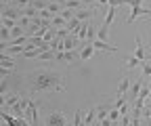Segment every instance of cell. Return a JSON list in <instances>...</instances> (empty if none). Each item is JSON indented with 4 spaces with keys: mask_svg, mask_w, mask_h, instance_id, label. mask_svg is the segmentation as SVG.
Returning a JSON list of instances; mask_svg holds the SVG:
<instances>
[{
    "mask_svg": "<svg viewBox=\"0 0 151 126\" xmlns=\"http://www.w3.org/2000/svg\"><path fill=\"white\" fill-rule=\"evenodd\" d=\"M2 25H4V27H9V30H13V27H17V25H19V21H15V19H6V17H2Z\"/></svg>",
    "mask_w": 151,
    "mask_h": 126,
    "instance_id": "30",
    "label": "cell"
},
{
    "mask_svg": "<svg viewBox=\"0 0 151 126\" xmlns=\"http://www.w3.org/2000/svg\"><path fill=\"white\" fill-rule=\"evenodd\" d=\"M0 40H2V42H11V40H13L11 30H9V27H4V25H2V30H0Z\"/></svg>",
    "mask_w": 151,
    "mask_h": 126,
    "instance_id": "25",
    "label": "cell"
},
{
    "mask_svg": "<svg viewBox=\"0 0 151 126\" xmlns=\"http://www.w3.org/2000/svg\"><path fill=\"white\" fill-rule=\"evenodd\" d=\"M73 126H86V122H84V112H82V109H76V116H73Z\"/></svg>",
    "mask_w": 151,
    "mask_h": 126,
    "instance_id": "21",
    "label": "cell"
},
{
    "mask_svg": "<svg viewBox=\"0 0 151 126\" xmlns=\"http://www.w3.org/2000/svg\"><path fill=\"white\" fill-rule=\"evenodd\" d=\"M94 118H97V107H90V109L86 112V116H84V122H86V126L94 124Z\"/></svg>",
    "mask_w": 151,
    "mask_h": 126,
    "instance_id": "19",
    "label": "cell"
},
{
    "mask_svg": "<svg viewBox=\"0 0 151 126\" xmlns=\"http://www.w3.org/2000/svg\"><path fill=\"white\" fill-rule=\"evenodd\" d=\"M120 118H122L120 109H118V107H111V109H109V120H113V122H120Z\"/></svg>",
    "mask_w": 151,
    "mask_h": 126,
    "instance_id": "26",
    "label": "cell"
},
{
    "mask_svg": "<svg viewBox=\"0 0 151 126\" xmlns=\"http://www.w3.org/2000/svg\"><path fill=\"white\" fill-rule=\"evenodd\" d=\"M11 2H13V0H2V4H4V6H6V4H11Z\"/></svg>",
    "mask_w": 151,
    "mask_h": 126,
    "instance_id": "38",
    "label": "cell"
},
{
    "mask_svg": "<svg viewBox=\"0 0 151 126\" xmlns=\"http://www.w3.org/2000/svg\"><path fill=\"white\" fill-rule=\"evenodd\" d=\"M80 2H82V9H90L94 2H97V0H80Z\"/></svg>",
    "mask_w": 151,
    "mask_h": 126,
    "instance_id": "35",
    "label": "cell"
},
{
    "mask_svg": "<svg viewBox=\"0 0 151 126\" xmlns=\"http://www.w3.org/2000/svg\"><path fill=\"white\" fill-rule=\"evenodd\" d=\"M92 15H94V11H92V9H80V11H76V19H80V21H88Z\"/></svg>",
    "mask_w": 151,
    "mask_h": 126,
    "instance_id": "14",
    "label": "cell"
},
{
    "mask_svg": "<svg viewBox=\"0 0 151 126\" xmlns=\"http://www.w3.org/2000/svg\"><path fill=\"white\" fill-rule=\"evenodd\" d=\"M13 69H6V67H0V78H11Z\"/></svg>",
    "mask_w": 151,
    "mask_h": 126,
    "instance_id": "32",
    "label": "cell"
},
{
    "mask_svg": "<svg viewBox=\"0 0 151 126\" xmlns=\"http://www.w3.org/2000/svg\"><path fill=\"white\" fill-rule=\"evenodd\" d=\"M23 86L27 95H38V93H61L67 88L65 78L52 69H34L23 76Z\"/></svg>",
    "mask_w": 151,
    "mask_h": 126,
    "instance_id": "1",
    "label": "cell"
},
{
    "mask_svg": "<svg viewBox=\"0 0 151 126\" xmlns=\"http://www.w3.org/2000/svg\"><path fill=\"white\" fill-rule=\"evenodd\" d=\"M82 23H84V21H80V19H76V17H73V19L67 23V30H69V34H76V36H78V32H80Z\"/></svg>",
    "mask_w": 151,
    "mask_h": 126,
    "instance_id": "16",
    "label": "cell"
},
{
    "mask_svg": "<svg viewBox=\"0 0 151 126\" xmlns=\"http://www.w3.org/2000/svg\"><path fill=\"white\" fill-rule=\"evenodd\" d=\"M61 17H65L67 21H71L73 17H76V11H73V9H63V11H61Z\"/></svg>",
    "mask_w": 151,
    "mask_h": 126,
    "instance_id": "29",
    "label": "cell"
},
{
    "mask_svg": "<svg viewBox=\"0 0 151 126\" xmlns=\"http://www.w3.org/2000/svg\"><path fill=\"white\" fill-rule=\"evenodd\" d=\"M116 6H107V11H105V19H103V23L105 25H111L113 23V19H116Z\"/></svg>",
    "mask_w": 151,
    "mask_h": 126,
    "instance_id": "15",
    "label": "cell"
},
{
    "mask_svg": "<svg viewBox=\"0 0 151 126\" xmlns=\"http://www.w3.org/2000/svg\"><path fill=\"white\" fill-rule=\"evenodd\" d=\"M147 86H149V88H151V78H149V84H147Z\"/></svg>",
    "mask_w": 151,
    "mask_h": 126,
    "instance_id": "39",
    "label": "cell"
},
{
    "mask_svg": "<svg viewBox=\"0 0 151 126\" xmlns=\"http://www.w3.org/2000/svg\"><path fill=\"white\" fill-rule=\"evenodd\" d=\"M137 65H141V61H139V59H137L134 55H132V57H128V59H126V67H128V69H134Z\"/></svg>",
    "mask_w": 151,
    "mask_h": 126,
    "instance_id": "28",
    "label": "cell"
},
{
    "mask_svg": "<svg viewBox=\"0 0 151 126\" xmlns=\"http://www.w3.org/2000/svg\"><path fill=\"white\" fill-rule=\"evenodd\" d=\"M2 122H4V126H29L27 118H19L9 112H2Z\"/></svg>",
    "mask_w": 151,
    "mask_h": 126,
    "instance_id": "6",
    "label": "cell"
},
{
    "mask_svg": "<svg viewBox=\"0 0 151 126\" xmlns=\"http://www.w3.org/2000/svg\"><path fill=\"white\" fill-rule=\"evenodd\" d=\"M0 67H6V69H15V59L6 53H2V57H0Z\"/></svg>",
    "mask_w": 151,
    "mask_h": 126,
    "instance_id": "13",
    "label": "cell"
},
{
    "mask_svg": "<svg viewBox=\"0 0 151 126\" xmlns=\"http://www.w3.org/2000/svg\"><path fill=\"white\" fill-rule=\"evenodd\" d=\"M97 2H99L103 9H107V6H109V0H97Z\"/></svg>",
    "mask_w": 151,
    "mask_h": 126,
    "instance_id": "37",
    "label": "cell"
},
{
    "mask_svg": "<svg viewBox=\"0 0 151 126\" xmlns=\"http://www.w3.org/2000/svg\"><path fill=\"white\" fill-rule=\"evenodd\" d=\"M40 59H42V61H50V59H57V53H55L52 48H50V50H44L42 55H40Z\"/></svg>",
    "mask_w": 151,
    "mask_h": 126,
    "instance_id": "27",
    "label": "cell"
},
{
    "mask_svg": "<svg viewBox=\"0 0 151 126\" xmlns=\"http://www.w3.org/2000/svg\"><path fill=\"white\" fill-rule=\"evenodd\" d=\"M78 44H80V38L76 34H69L67 38L63 40V50H76L78 48Z\"/></svg>",
    "mask_w": 151,
    "mask_h": 126,
    "instance_id": "9",
    "label": "cell"
},
{
    "mask_svg": "<svg viewBox=\"0 0 151 126\" xmlns=\"http://www.w3.org/2000/svg\"><path fill=\"white\" fill-rule=\"evenodd\" d=\"M141 76H143L145 80L151 78V59H147V61L141 63Z\"/></svg>",
    "mask_w": 151,
    "mask_h": 126,
    "instance_id": "18",
    "label": "cell"
},
{
    "mask_svg": "<svg viewBox=\"0 0 151 126\" xmlns=\"http://www.w3.org/2000/svg\"><path fill=\"white\" fill-rule=\"evenodd\" d=\"M94 48H97V50H107V53H118V48L116 46H111V44H107V42H103V40H94V42H90Z\"/></svg>",
    "mask_w": 151,
    "mask_h": 126,
    "instance_id": "12",
    "label": "cell"
},
{
    "mask_svg": "<svg viewBox=\"0 0 151 126\" xmlns=\"http://www.w3.org/2000/svg\"><path fill=\"white\" fill-rule=\"evenodd\" d=\"M21 101V95H19L17 91H9L6 95H2V105H4V112H11L13 107Z\"/></svg>",
    "mask_w": 151,
    "mask_h": 126,
    "instance_id": "5",
    "label": "cell"
},
{
    "mask_svg": "<svg viewBox=\"0 0 151 126\" xmlns=\"http://www.w3.org/2000/svg\"><path fill=\"white\" fill-rule=\"evenodd\" d=\"M67 23H69V21L65 19V17H61V15H55V17H52V25H55V27H67Z\"/></svg>",
    "mask_w": 151,
    "mask_h": 126,
    "instance_id": "22",
    "label": "cell"
},
{
    "mask_svg": "<svg viewBox=\"0 0 151 126\" xmlns=\"http://www.w3.org/2000/svg\"><path fill=\"white\" fill-rule=\"evenodd\" d=\"M109 109H111L109 105H97V120L101 122V120L109 118Z\"/></svg>",
    "mask_w": 151,
    "mask_h": 126,
    "instance_id": "17",
    "label": "cell"
},
{
    "mask_svg": "<svg viewBox=\"0 0 151 126\" xmlns=\"http://www.w3.org/2000/svg\"><path fill=\"white\" fill-rule=\"evenodd\" d=\"M44 126H67V118L63 112H50L44 120Z\"/></svg>",
    "mask_w": 151,
    "mask_h": 126,
    "instance_id": "4",
    "label": "cell"
},
{
    "mask_svg": "<svg viewBox=\"0 0 151 126\" xmlns=\"http://www.w3.org/2000/svg\"><path fill=\"white\" fill-rule=\"evenodd\" d=\"M134 57L143 63V61H147V59H151L149 55H147V48H145V44H143V40H141V36H137V40H134Z\"/></svg>",
    "mask_w": 151,
    "mask_h": 126,
    "instance_id": "7",
    "label": "cell"
},
{
    "mask_svg": "<svg viewBox=\"0 0 151 126\" xmlns=\"http://www.w3.org/2000/svg\"><path fill=\"white\" fill-rule=\"evenodd\" d=\"M130 86H132L130 78H128V76H124V78H122V82H120V86H118V97H128Z\"/></svg>",
    "mask_w": 151,
    "mask_h": 126,
    "instance_id": "11",
    "label": "cell"
},
{
    "mask_svg": "<svg viewBox=\"0 0 151 126\" xmlns=\"http://www.w3.org/2000/svg\"><path fill=\"white\" fill-rule=\"evenodd\" d=\"M101 126H113V120L105 118V120H101Z\"/></svg>",
    "mask_w": 151,
    "mask_h": 126,
    "instance_id": "36",
    "label": "cell"
},
{
    "mask_svg": "<svg viewBox=\"0 0 151 126\" xmlns=\"http://www.w3.org/2000/svg\"><path fill=\"white\" fill-rule=\"evenodd\" d=\"M48 2H50V0H32L29 6H34L38 11H44V9H48Z\"/></svg>",
    "mask_w": 151,
    "mask_h": 126,
    "instance_id": "23",
    "label": "cell"
},
{
    "mask_svg": "<svg viewBox=\"0 0 151 126\" xmlns=\"http://www.w3.org/2000/svg\"><path fill=\"white\" fill-rule=\"evenodd\" d=\"M48 11H50L52 15H61V11H63V6H61L59 2H55V0H50V2H48Z\"/></svg>",
    "mask_w": 151,
    "mask_h": 126,
    "instance_id": "24",
    "label": "cell"
},
{
    "mask_svg": "<svg viewBox=\"0 0 151 126\" xmlns=\"http://www.w3.org/2000/svg\"><path fill=\"white\" fill-rule=\"evenodd\" d=\"M40 17H42V19H52L55 15H52V13H50L48 9H44V11H40Z\"/></svg>",
    "mask_w": 151,
    "mask_h": 126,
    "instance_id": "33",
    "label": "cell"
},
{
    "mask_svg": "<svg viewBox=\"0 0 151 126\" xmlns=\"http://www.w3.org/2000/svg\"><path fill=\"white\" fill-rule=\"evenodd\" d=\"M13 2H15L17 9H27V6L32 4V0H13Z\"/></svg>",
    "mask_w": 151,
    "mask_h": 126,
    "instance_id": "31",
    "label": "cell"
},
{
    "mask_svg": "<svg viewBox=\"0 0 151 126\" xmlns=\"http://www.w3.org/2000/svg\"><path fill=\"white\" fill-rule=\"evenodd\" d=\"M40 103L38 101H34V99H29V105H27V114H25V118H27V122L32 124V126H38L40 124Z\"/></svg>",
    "mask_w": 151,
    "mask_h": 126,
    "instance_id": "3",
    "label": "cell"
},
{
    "mask_svg": "<svg viewBox=\"0 0 151 126\" xmlns=\"http://www.w3.org/2000/svg\"><path fill=\"white\" fill-rule=\"evenodd\" d=\"M94 53H97V48H94L90 42H84V46H82V50H80V61H88Z\"/></svg>",
    "mask_w": 151,
    "mask_h": 126,
    "instance_id": "10",
    "label": "cell"
},
{
    "mask_svg": "<svg viewBox=\"0 0 151 126\" xmlns=\"http://www.w3.org/2000/svg\"><path fill=\"white\" fill-rule=\"evenodd\" d=\"M145 0H126V4L130 6L128 23H134L137 19H151V11L143 6Z\"/></svg>",
    "mask_w": 151,
    "mask_h": 126,
    "instance_id": "2",
    "label": "cell"
},
{
    "mask_svg": "<svg viewBox=\"0 0 151 126\" xmlns=\"http://www.w3.org/2000/svg\"><path fill=\"white\" fill-rule=\"evenodd\" d=\"M107 36H109V25L101 23V27H99V32H97V38L103 40V42H107Z\"/></svg>",
    "mask_w": 151,
    "mask_h": 126,
    "instance_id": "20",
    "label": "cell"
},
{
    "mask_svg": "<svg viewBox=\"0 0 151 126\" xmlns=\"http://www.w3.org/2000/svg\"><path fill=\"white\" fill-rule=\"evenodd\" d=\"M122 4H126V0H109V6H122Z\"/></svg>",
    "mask_w": 151,
    "mask_h": 126,
    "instance_id": "34",
    "label": "cell"
},
{
    "mask_svg": "<svg viewBox=\"0 0 151 126\" xmlns=\"http://www.w3.org/2000/svg\"><path fill=\"white\" fill-rule=\"evenodd\" d=\"M55 61H65V63H78L80 55H76L73 50H63V53H57V59Z\"/></svg>",
    "mask_w": 151,
    "mask_h": 126,
    "instance_id": "8",
    "label": "cell"
}]
</instances>
